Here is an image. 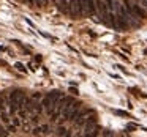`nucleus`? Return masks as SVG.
I'll return each mask as SVG.
<instances>
[{"instance_id":"ddd939ff","label":"nucleus","mask_w":147,"mask_h":137,"mask_svg":"<svg viewBox=\"0 0 147 137\" xmlns=\"http://www.w3.org/2000/svg\"><path fill=\"white\" fill-rule=\"evenodd\" d=\"M41 129H43V132H45V134H48V132H49V128H48V126H43Z\"/></svg>"},{"instance_id":"1a4fd4ad","label":"nucleus","mask_w":147,"mask_h":137,"mask_svg":"<svg viewBox=\"0 0 147 137\" xmlns=\"http://www.w3.org/2000/svg\"><path fill=\"white\" fill-rule=\"evenodd\" d=\"M16 68H18L19 71H26V68H24V65H22V63H16Z\"/></svg>"},{"instance_id":"f8f14e48","label":"nucleus","mask_w":147,"mask_h":137,"mask_svg":"<svg viewBox=\"0 0 147 137\" xmlns=\"http://www.w3.org/2000/svg\"><path fill=\"white\" fill-rule=\"evenodd\" d=\"M141 5H142V7L147 10V0H141Z\"/></svg>"},{"instance_id":"2eb2a0df","label":"nucleus","mask_w":147,"mask_h":137,"mask_svg":"<svg viewBox=\"0 0 147 137\" xmlns=\"http://www.w3.org/2000/svg\"><path fill=\"white\" fill-rule=\"evenodd\" d=\"M115 68H119V70H122V71H123V73H127V71H125V68L122 66V65H115Z\"/></svg>"},{"instance_id":"9b49d317","label":"nucleus","mask_w":147,"mask_h":137,"mask_svg":"<svg viewBox=\"0 0 147 137\" xmlns=\"http://www.w3.org/2000/svg\"><path fill=\"white\" fill-rule=\"evenodd\" d=\"M134 128H136V124H128V126H127V129H128V131H133Z\"/></svg>"},{"instance_id":"6e6552de","label":"nucleus","mask_w":147,"mask_h":137,"mask_svg":"<svg viewBox=\"0 0 147 137\" xmlns=\"http://www.w3.org/2000/svg\"><path fill=\"white\" fill-rule=\"evenodd\" d=\"M114 112L115 115H120V117H127V118H131V115L130 114H127V112H123V110H117V109H115V110H112Z\"/></svg>"},{"instance_id":"f257e3e1","label":"nucleus","mask_w":147,"mask_h":137,"mask_svg":"<svg viewBox=\"0 0 147 137\" xmlns=\"http://www.w3.org/2000/svg\"><path fill=\"white\" fill-rule=\"evenodd\" d=\"M79 106H81V104H79V102H76V101H73V102H70V104L65 106L63 112H62V117H63V120H73V121H74L78 112H79Z\"/></svg>"},{"instance_id":"39448f33","label":"nucleus","mask_w":147,"mask_h":137,"mask_svg":"<svg viewBox=\"0 0 147 137\" xmlns=\"http://www.w3.org/2000/svg\"><path fill=\"white\" fill-rule=\"evenodd\" d=\"M131 8H133L134 14H136L138 17H141V19H146L147 17V13H146V10H144V7H141V5H131Z\"/></svg>"},{"instance_id":"7ed1b4c3","label":"nucleus","mask_w":147,"mask_h":137,"mask_svg":"<svg viewBox=\"0 0 147 137\" xmlns=\"http://www.w3.org/2000/svg\"><path fill=\"white\" fill-rule=\"evenodd\" d=\"M41 104H43V107L46 109V112H48L49 115H51L52 112H54L55 106H57V104H55V102H54V99H51V98H49V96H46V98L43 99V102H41Z\"/></svg>"},{"instance_id":"a211bd4d","label":"nucleus","mask_w":147,"mask_h":137,"mask_svg":"<svg viewBox=\"0 0 147 137\" xmlns=\"http://www.w3.org/2000/svg\"><path fill=\"white\" fill-rule=\"evenodd\" d=\"M54 2H55V3H57V2H59V0H54Z\"/></svg>"},{"instance_id":"f03ea898","label":"nucleus","mask_w":147,"mask_h":137,"mask_svg":"<svg viewBox=\"0 0 147 137\" xmlns=\"http://www.w3.org/2000/svg\"><path fill=\"white\" fill-rule=\"evenodd\" d=\"M10 99H11V102H13L14 106H18L19 109L22 107L24 102L27 101V99H26V93H24L22 90H14V92L10 95Z\"/></svg>"},{"instance_id":"4468645a","label":"nucleus","mask_w":147,"mask_h":137,"mask_svg":"<svg viewBox=\"0 0 147 137\" xmlns=\"http://www.w3.org/2000/svg\"><path fill=\"white\" fill-rule=\"evenodd\" d=\"M70 92L73 93V95H78V88H73V87H71V88H70Z\"/></svg>"},{"instance_id":"20e7f679","label":"nucleus","mask_w":147,"mask_h":137,"mask_svg":"<svg viewBox=\"0 0 147 137\" xmlns=\"http://www.w3.org/2000/svg\"><path fill=\"white\" fill-rule=\"evenodd\" d=\"M84 2H86V13L93 16L96 13V0H84Z\"/></svg>"},{"instance_id":"dca6fc26","label":"nucleus","mask_w":147,"mask_h":137,"mask_svg":"<svg viewBox=\"0 0 147 137\" xmlns=\"http://www.w3.org/2000/svg\"><path fill=\"white\" fill-rule=\"evenodd\" d=\"M26 2H27V3H30V5H33V3H35V0H26Z\"/></svg>"},{"instance_id":"9d476101","label":"nucleus","mask_w":147,"mask_h":137,"mask_svg":"<svg viewBox=\"0 0 147 137\" xmlns=\"http://www.w3.org/2000/svg\"><path fill=\"white\" fill-rule=\"evenodd\" d=\"M0 134H2V136H7V131L3 129V126H2V124H0Z\"/></svg>"},{"instance_id":"f3484780","label":"nucleus","mask_w":147,"mask_h":137,"mask_svg":"<svg viewBox=\"0 0 147 137\" xmlns=\"http://www.w3.org/2000/svg\"><path fill=\"white\" fill-rule=\"evenodd\" d=\"M43 2H45V3H48V0H43Z\"/></svg>"},{"instance_id":"423d86ee","label":"nucleus","mask_w":147,"mask_h":137,"mask_svg":"<svg viewBox=\"0 0 147 137\" xmlns=\"http://www.w3.org/2000/svg\"><path fill=\"white\" fill-rule=\"evenodd\" d=\"M48 96H49L51 99H54V102L57 104V102L60 101V98H62L63 95H62L60 92H57V90H52V92H49V93H48Z\"/></svg>"},{"instance_id":"0eeeda50","label":"nucleus","mask_w":147,"mask_h":137,"mask_svg":"<svg viewBox=\"0 0 147 137\" xmlns=\"http://www.w3.org/2000/svg\"><path fill=\"white\" fill-rule=\"evenodd\" d=\"M59 7H60V10L63 11V13H70V5H68V0H59Z\"/></svg>"}]
</instances>
